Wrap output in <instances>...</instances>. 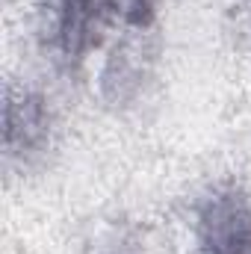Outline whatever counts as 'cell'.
<instances>
[{"mask_svg":"<svg viewBox=\"0 0 251 254\" xmlns=\"http://www.w3.org/2000/svg\"><path fill=\"white\" fill-rule=\"evenodd\" d=\"M122 18L119 0H42L39 45L65 74H77Z\"/></svg>","mask_w":251,"mask_h":254,"instance_id":"6da1fadb","label":"cell"},{"mask_svg":"<svg viewBox=\"0 0 251 254\" xmlns=\"http://www.w3.org/2000/svg\"><path fill=\"white\" fill-rule=\"evenodd\" d=\"M57 110L33 86L9 83L3 92V166L6 172H33L57 148Z\"/></svg>","mask_w":251,"mask_h":254,"instance_id":"7a4b0ae2","label":"cell"},{"mask_svg":"<svg viewBox=\"0 0 251 254\" xmlns=\"http://www.w3.org/2000/svg\"><path fill=\"white\" fill-rule=\"evenodd\" d=\"M198 254H251V195L237 181L210 184L192 210Z\"/></svg>","mask_w":251,"mask_h":254,"instance_id":"3957f363","label":"cell"},{"mask_svg":"<svg viewBox=\"0 0 251 254\" xmlns=\"http://www.w3.org/2000/svg\"><path fill=\"white\" fill-rule=\"evenodd\" d=\"M148 33L130 30L125 42L113 51V57L104 65L101 74V92L113 107H130L139 95L142 86L151 77V48H148Z\"/></svg>","mask_w":251,"mask_h":254,"instance_id":"277c9868","label":"cell"},{"mask_svg":"<svg viewBox=\"0 0 251 254\" xmlns=\"http://www.w3.org/2000/svg\"><path fill=\"white\" fill-rule=\"evenodd\" d=\"M95 254H145V246L130 225L116 222L95 240Z\"/></svg>","mask_w":251,"mask_h":254,"instance_id":"5b68a950","label":"cell"},{"mask_svg":"<svg viewBox=\"0 0 251 254\" xmlns=\"http://www.w3.org/2000/svg\"><path fill=\"white\" fill-rule=\"evenodd\" d=\"M122 3V18L130 30L136 33H151L160 15V0H119Z\"/></svg>","mask_w":251,"mask_h":254,"instance_id":"8992f818","label":"cell"}]
</instances>
